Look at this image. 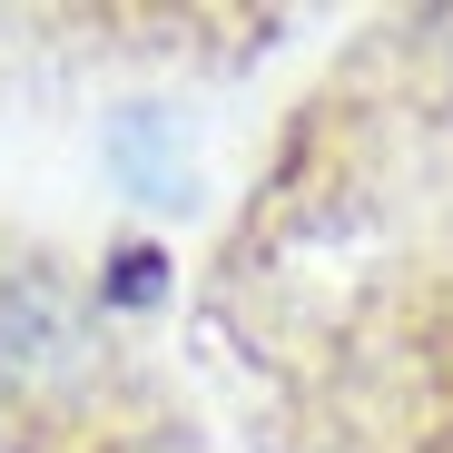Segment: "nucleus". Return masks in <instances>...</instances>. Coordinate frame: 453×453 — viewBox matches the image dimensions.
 I'll list each match as a JSON object with an SVG mask.
<instances>
[{
    "label": "nucleus",
    "instance_id": "f257e3e1",
    "mask_svg": "<svg viewBox=\"0 0 453 453\" xmlns=\"http://www.w3.org/2000/svg\"><path fill=\"white\" fill-rule=\"evenodd\" d=\"M59 453H188V434L168 424V404L148 395V404H128V414H109L99 434H69Z\"/></svg>",
    "mask_w": 453,
    "mask_h": 453
}]
</instances>
